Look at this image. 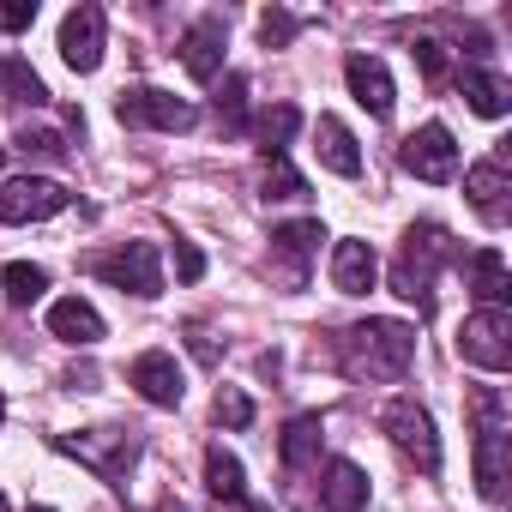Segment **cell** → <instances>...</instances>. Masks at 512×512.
Segmentation results:
<instances>
[{"mask_svg": "<svg viewBox=\"0 0 512 512\" xmlns=\"http://www.w3.org/2000/svg\"><path fill=\"white\" fill-rule=\"evenodd\" d=\"M115 121L121 127H157V133H187L193 127V103L157 91V85H133L115 97Z\"/></svg>", "mask_w": 512, "mask_h": 512, "instance_id": "ba28073f", "label": "cell"}, {"mask_svg": "<svg viewBox=\"0 0 512 512\" xmlns=\"http://www.w3.org/2000/svg\"><path fill=\"white\" fill-rule=\"evenodd\" d=\"M175 272H181V284H199L205 278V253L193 241H175Z\"/></svg>", "mask_w": 512, "mask_h": 512, "instance_id": "836d02e7", "label": "cell"}, {"mask_svg": "<svg viewBox=\"0 0 512 512\" xmlns=\"http://www.w3.org/2000/svg\"><path fill=\"white\" fill-rule=\"evenodd\" d=\"M320 241H326L320 217H302V223H284V229H272V253L284 260V284H290V290H302V278H308V260L320 253Z\"/></svg>", "mask_w": 512, "mask_h": 512, "instance_id": "7c38bea8", "label": "cell"}, {"mask_svg": "<svg viewBox=\"0 0 512 512\" xmlns=\"http://www.w3.org/2000/svg\"><path fill=\"white\" fill-rule=\"evenodd\" d=\"M320 506H326V512H362V506H368V476H362V464L332 458L326 476H320Z\"/></svg>", "mask_w": 512, "mask_h": 512, "instance_id": "d6986e66", "label": "cell"}, {"mask_svg": "<svg viewBox=\"0 0 512 512\" xmlns=\"http://www.w3.org/2000/svg\"><path fill=\"white\" fill-rule=\"evenodd\" d=\"M49 332H55L61 344H97V338H103V314H97L85 296H67V302L49 308Z\"/></svg>", "mask_w": 512, "mask_h": 512, "instance_id": "ffe728a7", "label": "cell"}, {"mask_svg": "<svg viewBox=\"0 0 512 512\" xmlns=\"http://www.w3.org/2000/svg\"><path fill=\"white\" fill-rule=\"evenodd\" d=\"M260 37H266V49H284V43H296V19L284 7H272V13H260Z\"/></svg>", "mask_w": 512, "mask_h": 512, "instance_id": "4dcf8cb0", "label": "cell"}, {"mask_svg": "<svg viewBox=\"0 0 512 512\" xmlns=\"http://www.w3.org/2000/svg\"><path fill=\"white\" fill-rule=\"evenodd\" d=\"M187 338H193V356H199V362H217V344L205 338V326H187Z\"/></svg>", "mask_w": 512, "mask_h": 512, "instance_id": "d590c367", "label": "cell"}, {"mask_svg": "<svg viewBox=\"0 0 512 512\" xmlns=\"http://www.w3.org/2000/svg\"><path fill=\"white\" fill-rule=\"evenodd\" d=\"M0 103H49V85L31 73V61H19V55H7L0 61Z\"/></svg>", "mask_w": 512, "mask_h": 512, "instance_id": "603a6c76", "label": "cell"}, {"mask_svg": "<svg viewBox=\"0 0 512 512\" xmlns=\"http://www.w3.org/2000/svg\"><path fill=\"white\" fill-rule=\"evenodd\" d=\"M458 91H464V103H470L476 115H488V121H500V115L512 109V85H506L500 73H482V67H464V79H458Z\"/></svg>", "mask_w": 512, "mask_h": 512, "instance_id": "44dd1931", "label": "cell"}, {"mask_svg": "<svg viewBox=\"0 0 512 512\" xmlns=\"http://www.w3.org/2000/svg\"><path fill=\"white\" fill-rule=\"evenodd\" d=\"M344 79H350V97H356L374 121L392 115V73H386L374 55H350V61H344Z\"/></svg>", "mask_w": 512, "mask_h": 512, "instance_id": "2e32d148", "label": "cell"}, {"mask_svg": "<svg viewBox=\"0 0 512 512\" xmlns=\"http://www.w3.org/2000/svg\"><path fill=\"white\" fill-rule=\"evenodd\" d=\"M151 512H187V506H181V500H175V494H169V500H157V506H151Z\"/></svg>", "mask_w": 512, "mask_h": 512, "instance_id": "74e56055", "label": "cell"}, {"mask_svg": "<svg viewBox=\"0 0 512 512\" xmlns=\"http://www.w3.org/2000/svg\"><path fill=\"white\" fill-rule=\"evenodd\" d=\"M470 416H476V488L482 500H506V452H512V428H506V398L494 386L470 392Z\"/></svg>", "mask_w": 512, "mask_h": 512, "instance_id": "3957f363", "label": "cell"}, {"mask_svg": "<svg viewBox=\"0 0 512 512\" xmlns=\"http://www.w3.org/2000/svg\"><path fill=\"white\" fill-rule=\"evenodd\" d=\"M464 193H470V205L482 211V223H494V229H500V223L512 217V199H506V193H512V181H506V163H500V157L476 163V169L464 175Z\"/></svg>", "mask_w": 512, "mask_h": 512, "instance_id": "9a60e30c", "label": "cell"}, {"mask_svg": "<svg viewBox=\"0 0 512 512\" xmlns=\"http://www.w3.org/2000/svg\"><path fill=\"white\" fill-rule=\"evenodd\" d=\"M91 272L103 284H115L121 296H157L163 290V260L151 241H127L115 253H91Z\"/></svg>", "mask_w": 512, "mask_h": 512, "instance_id": "8992f818", "label": "cell"}, {"mask_svg": "<svg viewBox=\"0 0 512 512\" xmlns=\"http://www.w3.org/2000/svg\"><path fill=\"white\" fill-rule=\"evenodd\" d=\"M67 187L49 181V175H13L7 187H0V223H43L55 211H67Z\"/></svg>", "mask_w": 512, "mask_h": 512, "instance_id": "9c48e42d", "label": "cell"}, {"mask_svg": "<svg viewBox=\"0 0 512 512\" xmlns=\"http://www.w3.org/2000/svg\"><path fill=\"white\" fill-rule=\"evenodd\" d=\"M217 422L247 428V422H253V398H247V392H235V386H223V392H217Z\"/></svg>", "mask_w": 512, "mask_h": 512, "instance_id": "f546056e", "label": "cell"}, {"mask_svg": "<svg viewBox=\"0 0 512 512\" xmlns=\"http://www.w3.org/2000/svg\"><path fill=\"white\" fill-rule=\"evenodd\" d=\"M398 163H404L416 181H452V175H458V145H452V133H446L440 121H428V127H416V133L398 145Z\"/></svg>", "mask_w": 512, "mask_h": 512, "instance_id": "30bf717a", "label": "cell"}, {"mask_svg": "<svg viewBox=\"0 0 512 512\" xmlns=\"http://www.w3.org/2000/svg\"><path fill=\"white\" fill-rule=\"evenodd\" d=\"M31 512H49V506H31Z\"/></svg>", "mask_w": 512, "mask_h": 512, "instance_id": "b9f144b4", "label": "cell"}, {"mask_svg": "<svg viewBox=\"0 0 512 512\" xmlns=\"http://www.w3.org/2000/svg\"><path fill=\"white\" fill-rule=\"evenodd\" d=\"M0 512H7V494H0Z\"/></svg>", "mask_w": 512, "mask_h": 512, "instance_id": "60d3db41", "label": "cell"}, {"mask_svg": "<svg viewBox=\"0 0 512 512\" xmlns=\"http://www.w3.org/2000/svg\"><path fill=\"white\" fill-rule=\"evenodd\" d=\"M241 109H247V79L229 73V85H223V97H217V121H223V133H241Z\"/></svg>", "mask_w": 512, "mask_h": 512, "instance_id": "f1b7e54d", "label": "cell"}, {"mask_svg": "<svg viewBox=\"0 0 512 512\" xmlns=\"http://www.w3.org/2000/svg\"><path fill=\"white\" fill-rule=\"evenodd\" d=\"M19 151H25V157H67L61 133H49V127H25V133H19Z\"/></svg>", "mask_w": 512, "mask_h": 512, "instance_id": "1f68e13d", "label": "cell"}, {"mask_svg": "<svg viewBox=\"0 0 512 512\" xmlns=\"http://www.w3.org/2000/svg\"><path fill=\"white\" fill-rule=\"evenodd\" d=\"M470 290L482 296V308H506V296H512V278H506L500 247H482V253H470Z\"/></svg>", "mask_w": 512, "mask_h": 512, "instance_id": "7402d4cb", "label": "cell"}, {"mask_svg": "<svg viewBox=\"0 0 512 512\" xmlns=\"http://www.w3.org/2000/svg\"><path fill=\"white\" fill-rule=\"evenodd\" d=\"M296 127H302V109H296V103L266 109V115H260V127H253V133H260V157H284V145L296 139Z\"/></svg>", "mask_w": 512, "mask_h": 512, "instance_id": "484cf974", "label": "cell"}, {"mask_svg": "<svg viewBox=\"0 0 512 512\" xmlns=\"http://www.w3.org/2000/svg\"><path fill=\"white\" fill-rule=\"evenodd\" d=\"M374 278H380V260H374L368 241H338L332 247V284H338V296H368Z\"/></svg>", "mask_w": 512, "mask_h": 512, "instance_id": "e0dca14e", "label": "cell"}, {"mask_svg": "<svg viewBox=\"0 0 512 512\" xmlns=\"http://www.w3.org/2000/svg\"><path fill=\"white\" fill-rule=\"evenodd\" d=\"M320 416H296L290 428H284V440H278V458L290 464V470H302V464H314L320 458Z\"/></svg>", "mask_w": 512, "mask_h": 512, "instance_id": "d4e9b609", "label": "cell"}, {"mask_svg": "<svg viewBox=\"0 0 512 512\" xmlns=\"http://www.w3.org/2000/svg\"><path fill=\"white\" fill-rule=\"evenodd\" d=\"M223 19L217 13H205L199 25H187V37H181V67L199 79V85H211L217 73H223Z\"/></svg>", "mask_w": 512, "mask_h": 512, "instance_id": "5bb4252c", "label": "cell"}, {"mask_svg": "<svg viewBox=\"0 0 512 512\" xmlns=\"http://www.w3.org/2000/svg\"><path fill=\"white\" fill-rule=\"evenodd\" d=\"M458 356L482 374H506L512 368V314L506 308H476L458 326Z\"/></svg>", "mask_w": 512, "mask_h": 512, "instance_id": "277c9868", "label": "cell"}, {"mask_svg": "<svg viewBox=\"0 0 512 512\" xmlns=\"http://www.w3.org/2000/svg\"><path fill=\"white\" fill-rule=\"evenodd\" d=\"M380 428L392 434V446H398L422 476L440 470V434H434V416H428L416 398H392V404L380 410Z\"/></svg>", "mask_w": 512, "mask_h": 512, "instance_id": "5b68a950", "label": "cell"}, {"mask_svg": "<svg viewBox=\"0 0 512 512\" xmlns=\"http://www.w3.org/2000/svg\"><path fill=\"white\" fill-rule=\"evenodd\" d=\"M410 55H416V67L428 73V85H440V79H446V49H440V43H428V37H422Z\"/></svg>", "mask_w": 512, "mask_h": 512, "instance_id": "d6a6232c", "label": "cell"}, {"mask_svg": "<svg viewBox=\"0 0 512 512\" xmlns=\"http://www.w3.org/2000/svg\"><path fill=\"white\" fill-rule=\"evenodd\" d=\"M61 61L73 73H97V61H103V7H73L61 19Z\"/></svg>", "mask_w": 512, "mask_h": 512, "instance_id": "8fae6325", "label": "cell"}, {"mask_svg": "<svg viewBox=\"0 0 512 512\" xmlns=\"http://www.w3.org/2000/svg\"><path fill=\"white\" fill-rule=\"evenodd\" d=\"M0 416H7V398H0Z\"/></svg>", "mask_w": 512, "mask_h": 512, "instance_id": "ab89813d", "label": "cell"}, {"mask_svg": "<svg viewBox=\"0 0 512 512\" xmlns=\"http://www.w3.org/2000/svg\"><path fill=\"white\" fill-rule=\"evenodd\" d=\"M0 163H7V145H0Z\"/></svg>", "mask_w": 512, "mask_h": 512, "instance_id": "f35d334b", "label": "cell"}, {"mask_svg": "<svg viewBox=\"0 0 512 512\" xmlns=\"http://www.w3.org/2000/svg\"><path fill=\"white\" fill-rule=\"evenodd\" d=\"M314 151H320V163H326L332 175H344V181H356V175H362L356 133H350L338 115H320V121H314Z\"/></svg>", "mask_w": 512, "mask_h": 512, "instance_id": "ac0fdd59", "label": "cell"}, {"mask_svg": "<svg viewBox=\"0 0 512 512\" xmlns=\"http://www.w3.org/2000/svg\"><path fill=\"white\" fill-rule=\"evenodd\" d=\"M55 446L67 452V458H79V464H91L103 482H121L127 470H133V458H139V440L127 434V428H91V434H55Z\"/></svg>", "mask_w": 512, "mask_h": 512, "instance_id": "52a82bcc", "label": "cell"}, {"mask_svg": "<svg viewBox=\"0 0 512 512\" xmlns=\"http://www.w3.org/2000/svg\"><path fill=\"white\" fill-rule=\"evenodd\" d=\"M205 488L217 494V506H229V500H241V494H247V476H241V458H235V452H223V446H211V452H205Z\"/></svg>", "mask_w": 512, "mask_h": 512, "instance_id": "cb8c5ba5", "label": "cell"}, {"mask_svg": "<svg viewBox=\"0 0 512 512\" xmlns=\"http://www.w3.org/2000/svg\"><path fill=\"white\" fill-rule=\"evenodd\" d=\"M0 284H7V302H13V308H31V302L49 290V272L19 260V266H7V272H0Z\"/></svg>", "mask_w": 512, "mask_h": 512, "instance_id": "4316f807", "label": "cell"}, {"mask_svg": "<svg viewBox=\"0 0 512 512\" xmlns=\"http://www.w3.org/2000/svg\"><path fill=\"white\" fill-rule=\"evenodd\" d=\"M440 266H458V241L440 223H410L398 260H392V296H404V302H416L428 314L434 308V272Z\"/></svg>", "mask_w": 512, "mask_h": 512, "instance_id": "6da1fadb", "label": "cell"}, {"mask_svg": "<svg viewBox=\"0 0 512 512\" xmlns=\"http://www.w3.org/2000/svg\"><path fill=\"white\" fill-rule=\"evenodd\" d=\"M217 512H266V506H253V500H229V506H217Z\"/></svg>", "mask_w": 512, "mask_h": 512, "instance_id": "8d00e7d4", "label": "cell"}, {"mask_svg": "<svg viewBox=\"0 0 512 512\" xmlns=\"http://www.w3.org/2000/svg\"><path fill=\"white\" fill-rule=\"evenodd\" d=\"M127 380H133V392H139L145 404H157V410H175V404H181V392H187V386H181V368H175V356H169V350H145V356L133 362V374H127Z\"/></svg>", "mask_w": 512, "mask_h": 512, "instance_id": "4fadbf2b", "label": "cell"}, {"mask_svg": "<svg viewBox=\"0 0 512 512\" xmlns=\"http://www.w3.org/2000/svg\"><path fill=\"white\" fill-rule=\"evenodd\" d=\"M416 356V326L404 320H362L344 332V368L356 380H404Z\"/></svg>", "mask_w": 512, "mask_h": 512, "instance_id": "7a4b0ae2", "label": "cell"}, {"mask_svg": "<svg viewBox=\"0 0 512 512\" xmlns=\"http://www.w3.org/2000/svg\"><path fill=\"white\" fill-rule=\"evenodd\" d=\"M37 19V0H13V7H0V31H25Z\"/></svg>", "mask_w": 512, "mask_h": 512, "instance_id": "e575fe53", "label": "cell"}, {"mask_svg": "<svg viewBox=\"0 0 512 512\" xmlns=\"http://www.w3.org/2000/svg\"><path fill=\"white\" fill-rule=\"evenodd\" d=\"M260 187H266V199H302V193H308V181L290 169V157H266V175H260Z\"/></svg>", "mask_w": 512, "mask_h": 512, "instance_id": "83f0119b", "label": "cell"}]
</instances>
